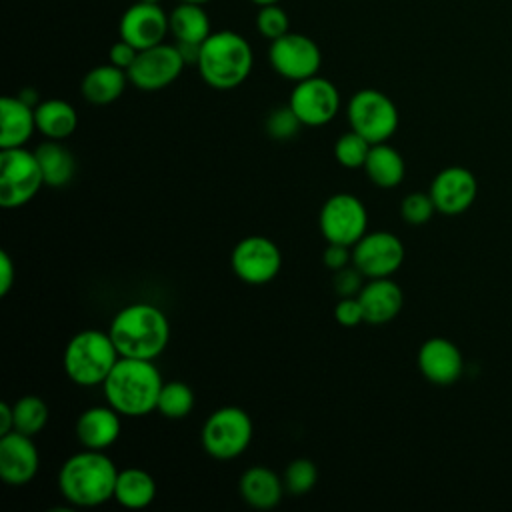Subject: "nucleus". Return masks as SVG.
Listing matches in <instances>:
<instances>
[{
    "label": "nucleus",
    "instance_id": "412c9836",
    "mask_svg": "<svg viewBox=\"0 0 512 512\" xmlns=\"http://www.w3.org/2000/svg\"><path fill=\"white\" fill-rule=\"evenodd\" d=\"M36 130L34 106L18 96H4L0 100V148L24 146Z\"/></svg>",
    "mask_w": 512,
    "mask_h": 512
},
{
    "label": "nucleus",
    "instance_id": "4468645a",
    "mask_svg": "<svg viewBox=\"0 0 512 512\" xmlns=\"http://www.w3.org/2000/svg\"><path fill=\"white\" fill-rule=\"evenodd\" d=\"M288 104L304 126H324L338 114L340 92L328 78L316 74L296 82Z\"/></svg>",
    "mask_w": 512,
    "mask_h": 512
},
{
    "label": "nucleus",
    "instance_id": "a211bd4d",
    "mask_svg": "<svg viewBox=\"0 0 512 512\" xmlns=\"http://www.w3.org/2000/svg\"><path fill=\"white\" fill-rule=\"evenodd\" d=\"M418 368L430 384L452 386L464 372V358L454 342L442 336H434L420 346Z\"/></svg>",
    "mask_w": 512,
    "mask_h": 512
},
{
    "label": "nucleus",
    "instance_id": "f8f14e48",
    "mask_svg": "<svg viewBox=\"0 0 512 512\" xmlns=\"http://www.w3.org/2000/svg\"><path fill=\"white\" fill-rule=\"evenodd\" d=\"M406 256L402 240L392 232H366L352 246V264L370 278H390Z\"/></svg>",
    "mask_w": 512,
    "mask_h": 512
},
{
    "label": "nucleus",
    "instance_id": "ea45409f",
    "mask_svg": "<svg viewBox=\"0 0 512 512\" xmlns=\"http://www.w3.org/2000/svg\"><path fill=\"white\" fill-rule=\"evenodd\" d=\"M16 280V268L8 252H0V296H6Z\"/></svg>",
    "mask_w": 512,
    "mask_h": 512
},
{
    "label": "nucleus",
    "instance_id": "4be33fe9",
    "mask_svg": "<svg viewBox=\"0 0 512 512\" xmlns=\"http://www.w3.org/2000/svg\"><path fill=\"white\" fill-rule=\"evenodd\" d=\"M242 500L256 510H272L280 504L284 494L282 478L266 466L248 468L238 482Z\"/></svg>",
    "mask_w": 512,
    "mask_h": 512
},
{
    "label": "nucleus",
    "instance_id": "39448f33",
    "mask_svg": "<svg viewBox=\"0 0 512 512\" xmlns=\"http://www.w3.org/2000/svg\"><path fill=\"white\" fill-rule=\"evenodd\" d=\"M120 354L108 332L82 330L70 338L64 348V372L66 376L84 388L104 384Z\"/></svg>",
    "mask_w": 512,
    "mask_h": 512
},
{
    "label": "nucleus",
    "instance_id": "cd10ccee",
    "mask_svg": "<svg viewBox=\"0 0 512 512\" xmlns=\"http://www.w3.org/2000/svg\"><path fill=\"white\" fill-rule=\"evenodd\" d=\"M156 498L154 478L140 468H126L118 472L114 500L128 510L148 508Z\"/></svg>",
    "mask_w": 512,
    "mask_h": 512
},
{
    "label": "nucleus",
    "instance_id": "20e7f679",
    "mask_svg": "<svg viewBox=\"0 0 512 512\" xmlns=\"http://www.w3.org/2000/svg\"><path fill=\"white\" fill-rule=\"evenodd\" d=\"M252 62V48L242 34L234 30H218L202 42L196 68L208 86L216 90H232L248 78Z\"/></svg>",
    "mask_w": 512,
    "mask_h": 512
},
{
    "label": "nucleus",
    "instance_id": "473e14b6",
    "mask_svg": "<svg viewBox=\"0 0 512 512\" xmlns=\"http://www.w3.org/2000/svg\"><path fill=\"white\" fill-rule=\"evenodd\" d=\"M302 126L304 124L300 122L296 112L290 108V104H284V106H278V108L270 110V114L264 120L266 134L274 140H290L292 136L298 134V130Z\"/></svg>",
    "mask_w": 512,
    "mask_h": 512
},
{
    "label": "nucleus",
    "instance_id": "72a5a7b5",
    "mask_svg": "<svg viewBox=\"0 0 512 512\" xmlns=\"http://www.w3.org/2000/svg\"><path fill=\"white\" fill-rule=\"evenodd\" d=\"M256 28L264 38L272 42L284 36L286 32H290V18L286 10L280 8L278 4H266V6H260L256 14Z\"/></svg>",
    "mask_w": 512,
    "mask_h": 512
},
{
    "label": "nucleus",
    "instance_id": "58836bf2",
    "mask_svg": "<svg viewBox=\"0 0 512 512\" xmlns=\"http://www.w3.org/2000/svg\"><path fill=\"white\" fill-rule=\"evenodd\" d=\"M352 246H346V244H336V242H328L324 254H322V260H324V266L332 272L340 270V268H346L348 262L352 260V252H350Z\"/></svg>",
    "mask_w": 512,
    "mask_h": 512
},
{
    "label": "nucleus",
    "instance_id": "b1692460",
    "mask_svg": "<svg viewBox=\"0 0 512 512\" xmlns=\"http://www.w3.org/2000/svg\"><path fill=\"white\" fill-rule=\"evenodd\" d=\"M36 130L46 140H66L78 126V114L74 106L60 98H48L34 108Z\"/></svg>",
    "mask_w": 512,
    "mask_h": 512
},
{
    "label": "nucleus",
    "instance_id": "423d86ee",
    "mask_svg": "<svg viewBox=\"0 0 512 512\" xmlns=\"http://www.w3.org/2000/svg\"><path fill=\"white\" fill-rule=\"evenodd\" d=\"M252 440V420L238 406L218 408L202 426L200 442L208 456L216 460L238 458Z\"/></svg>",
    "mask_w": 512,
    "mask_h": 512
},
{
    "label": "nucleus",
    "instance_id": "c756f323",
    "mask_svg": "<svg viewBox=\"0 0 512 512\" xmlns=\"http://www.w3.org/2000/svg\"><path fill=\"white\" fill-rule=\"evenodd\" d=\"M12 408H14V430L26 436L34 438L48 424V406L40 396H34V394L22 396L12 404Z\"/></svg>",
    "mask_w": 512,
    "mask_h": 512
},
{
    "label": "nucleus",
    "instance_id": "ddd939ff",
    "mask_svg": "<svg viewBox=\"0 0 512 512\" xmlns=\"http://www.w3.org/2000/svg\"><path fill=\"white\" fill-rule=\"evenodd\" d=\"M232 272L246 284H266L274 280L282 266V256L278 246L266 236H246L242 238L230 256Z\"/></svg>",
    "mask_w": 512,
    "mask_h": 512
},
{
    "label": "nucleus",
    "instance_id": "49530a36",
    "mask_svg": "<svg viewBox=\"0 0 512 512\" xmlns=\"http://www.w3.org/2000/svg\"><path fill=\"white\" fill-rule=\"evenodd\" d=\"M140 2H152V4H160L162 0H140Z\"/></svg>",
    "mask_w": 512,
    "mask_h": 512
},
{
    "label": "nucleus",
    "instance_id": "e433bc0d",
    "mask_svg": "<svg viewBox=\"0 0 512 512\" xmlns=\"http://www.w3.org/2000/svg\"><path fill=\"white\" fill-rule=\"evenodd\" d=\"M334 318L340 326H346V328H354L360 322H364V310L358 296L340 298V302L334 308Z\"/></svg>",
    "mask_w": 512,
    "mask_h": 512
},
{
    "label": "nucleus",
    "instance_id": "aec40b11",
    "mask_svg": "<svg viewBox=\"0 0 512 512\" xmlns=\"http://www.w3.org/2000/svg\"><path fill=\"white\" fill-rule=\"evenodd\" d=\"M120 412L108 406H94L84 410L76 420V438L88 450H106L110 448L122 430Z\"/></svg>",
    "mask_w": 512,
    "mask_h": 512
},
{
    "label": "nucleus",
    "instance_id": "4c0bfd02",
    "mask_svg": "<svg viewBox=\"0 0 512 512\" xmlns=\"http://www.w3.org/2000/svg\"><path fill=\"white\" fill-rule=\"evenodd\" d=\"M138 52H140L138 48H134L132 44H128L126 40L120 38L118 42H114V44L110 46V50H108V60H110V64H114V66H118V68H122V70L128 72V68L134 64Z\"/></svg>",
    "mask_w": 512,
    "mask_h": 512
},
{
    "label": "nucleus",
    "instance_id": "a18cd8bd",
    "mask_svg": "<svg viewBox=\"0 0 512 512\" xmlns=\"http://www.w3.org/2000/svg\"><path fill=\"white\" fill-rule=\"evenodd\" d=\"M178 2H192V4H206V2H212V0H178Z\"/></svg>",
    "mask_w": 512,
    "mask_h": 512
},
{
    "label": "nucleus",
    "instance_id": "1a4fd4ad",
    "mask_svg": "<svg viewBox=\"0 0 512 512\" xmlns=\"http://www.w3.org/2000/svg\"><path fill=\"white\" fill-rule=\"evenodd\" d=\"M318 226L326 242L354 246L368 228L366 206L354 194H332L320 208Z\"/></svg>",
    "mask_w": 512,
    "mask_h": 512
},
{
    "label": "nucleus",
    "instance_id": "a19ab883",
    "mask_svg": "<svg viewBox=\"0 0 512 512\" xmlns=\"http://www.w3.org/2000/svg\"><path fill=\"white\" fill-rule=\"evenodd\" d=\"M14 430V408L8 402L0 404V436Z\"/></svg>",
    "mask_w": 512,
    "mask_h": 512
},
{
    "label": "nucleus",
    "instance_id": "dca6fc26",
    "mask_svg": "<svg viewBox=\"0 0 512 512\" xmlns=\"http://www.w3.org/2000/svg\"><path fill=\"white\" fill-rule=\"evenodd\" d=\"M118 32L122 40L138 50L156 46L164 42L166 34H170L168 14L160 8V4L136 0L124 10Z\"/></svg>",
    "mask_w": 512,
    "mask_h": 512
},
{
    "label": "nucleus",
    "instance_id": "f257e3e1",
    "mask_svg": "<svg viewBox=\"0 0 512 512\" xmlns=\"http://www.w3.org/2000/svg\"><path fill=\"white\" fill-rule=\"evenodd\" d=\"M108 334L120 356L156 360L168 346L170 324L158 306L134 302L116 312Z\"/></svg>",
    "mask_w": 512,
    "mask_h": 512
},
{
    "label": "nucleus",
    "instance_id": "c03bdc74",
    "mask_svg": "<svg viewBox=\"0 0 512 512\" xmlns=\"http://www.w3.org/2000/svg\"><path fill=\"white\" fill-rule=\"evenodd\" d=\"M250 2H254L258 6H266V4H278L280 0H250Z\"/></svg>",
    "mask_w": 512,
    "mask_h": 512
},
{
    "label": "nucleus",
    "instance_id": "6ab92c4d",
    "mask_svg": "<svg viewBox=\"0 0 512 512\" xmlns=\"http://www.w3.org/2000/svg\"><path fill=\"white\" fill-rule=\"evenodd\" d=\"M358 300L364 310V322L380 326L392 322L402 306V288L392 278H370L358 292Z\"/></svg>",
    "mask_w": 512,
    "mask_h": 512
},
{
    "label": "nucleus",
    "instance_id": "0eeeda50",
    "mask_svg": "<svg viewBox=\"0 0 512 512\" xmlns=\"http://www.w3.org/2000/svg\"><path fill=\"white\" fill-rule=\"evenodd\" d=\"M348 124L370 144L386 142L398 128L400 116L396 104L380 90L362 88L346 106Z\"/></svg>",
    "mask_w": 512,
    "mask_h": 512
},
{
    "label": "nucleus",
    "instance_id": "c85d7f7f",
    "mask_svg": "<svg viewBox=\"0 0 512 512\" xmlns=\"http://www.w3.org/2000/svg\"><path fill=\"white\" fill-rule=\"evenodd\" d=\"M192 408H194V392L186 382L172 380L162 384L156 410L164 418L182 420L192 412Z\"/></svg>",
    "mask_w": 512,
    "mask_h": 512
},
{
    "label": "nucleus",
    "instance_id": "7ed1b4c3",
    "mask_svg": "<svg viewBox=\"0 0 512 512\" xmlns=\"http://www.w3.org/2000/svg\"><path fill=\"white\" fill-rule=\"evenodd\" d=\"M162 376L154 360L124 358L116 362L102 384L106 402L122 416H146L156 410Z\"/></svg>",
    "mask_w": 512,
    "mask_h": 512
},
{
    "label": "nucleus",
    "instance_id": "c9c22d12",
    "mask_svg": "<svg viewBox=\"0 0 512 512\" xmlns=\"http://www.w3.org/2000/svg\"><path fill=\"white\" fill-rule=\"evenodd\" d=\"M364 274L352 264V266H346V268H340L334 272L332 276V286H334V292L340 296V298H348V296H358V292L362 290V286L366 284L364 282Z\"/></svg>",
    "mask_w": 512,
    "mask_h": 512
},
{
    "label": "nucleus",
    "instance_id": "f03ea898",
    "mask_svg": "<svg viewBox=\"0 0 512 512\" xmlns=\"http://www.w3.org/2000/svg\"><path fill=\"white\" fill-rule=\"evenodd\" d=\"M118 472L102 450L84 448L60 466L58 490L72 506L94 508L114 498Z\"/></svg>",
    "mask_w": 512,
    "mask_h": 512
},
{
    "label": "nucleus",
    "instance_id": "7c9ffc66",
    "mask_svg": "<svg viewBox=\"0 0 512 512\" xmlns=\"http://www.w3.org/2000/svg\"><path fill=\"white\" fill-rule=\"evenodd\" d=\"M370 142L350 128V132L342 134L334 144V156L338 164L344 168H364V162L370 152Z\"/></svg>",
    "mask_w": 512,
    "mask_h": 512
},
{
    "label": "nucleus",
    "instance_id": "2eb2a0df",
    "mask_svg": "<svg viewBox=\"0 0 512 512\" xmlns=\"http://www.w3.org/2000/svg\"><path fill=\"white\" fill-rule=\"evenodd\" d=\"M428 192L434 200L436 212L444 216H458L474 204L478 196V180L464 166H448L434 176Z\"/></svg>",
    "mask_w": 512,
    "mask_h": 512
},
{
    "label": "nucleus",
    "instance_id": "a878e982",
    "mask_svg": "<svg viewBox=\"0 0 512 512\" xmlns=\"http://www.w3.org/2000/svg\"><path fill=\"white\" fill-rule=\"evenodd\" d=\"M364 172L378 188H394L404 180L406 164L402 154L386 142L372 144L364 162Z\"/></svg>",
    "mask_w": 512,
    "mask_h": 512
},
{
    "label": "nucleus",
    "instance_id": "f3484780",
    "mask_svg": "<svg viewBox=\"0 0 512 512\" xmlns=\"http://www.w3.org/2000/svg\"><path fill=\"white\" fill-rule=\"evenodd\" d=\"M40 468V454L32 440L18 430L0 436V476L8 486L30 484Z\"/></svg>",
    "mask_w": 512,
    "mask_h": 512
},
{
    "label": "nucleus",
    "instance_id": "9b49d317",
    "mask_svg": "<svg viewBox=\"0 0 512 512\" xmlns=\"http://www.w3.org/2000/svg\"><path fill=\"white\" fill-rule=\"evenodd\" d=\"M186 62L176 44L160 42L138 52L134 64L128 68V80L138 90L154 92L170 86L184 70Z\"/></svg>",
    "mask_w": 512,
    "mask_h": 512
},
{
    "label": "nucleus",
    "instance_id": "5701e85b",
    "mask_svg": "<svg viewBox=\"0 0 512 512\" xmlns=\"http://www.w3.org/2000/svg\"><path fill=\"white\" fill-rule=\"evenodd\" d=\"M128 80V72L114 66V64H100L92 70L86 72V76L82 78L80 90L84 100H88L90 104H110L114 100H118L126 88Z\"/></svg>",
    "mask_w": 512,
    "mask_h": 512
},
{
    "label": "nucleus",
    "instance_id": "9d476101",
    "mask_svg": "<svg viewBox=\"0 0 512 512\" xmlns=\"http://www.w3.org/2000/svg\"><path fill=\"white\" fill-rule=\"evenodd\" d=\"M268 60L276 74L286 80L300 82L318 74L322 52L312 38L298 32H286L270 42Z\"/></svg>",
    "mask_w": 512,
    "mask_h": 512
},
{
    "label": "nucleus",
    "instance_id": "2f4dec72",
    "mask_svg": "<svg viewBox=\"0 0 512 512\" xmlns=\"http://www.w3.org/2000/svg\"><path fill=\"white\" fill-rule=\"evenodd\" d=\"M318 480V468L312 460L308 458H296L292 460L282 476L284 488L286 492H290L292 496H304L308 494Z\"/></svg>",
    "mask_w": 512,
    "mask_h": 512
},
{
    "label": "nucleus",
    "instance_id": "37998d69",
    "mask_svg": "<svg viewBox=\"0 0 512 512\" xmlns=\"http://www.w3.org/2000/svg\"><path fill=\"white\" fill-rule=\"evenodd\" d=\"M18 98H22L26 104H30V106H38V94H36V90H32V88H26V90H22L20 94H18Z\"/></svg>",
    "mask_w": 512,
    "mask_h": 512
},
{
    "label": "nucleus",
    "instance_id": "bb28decb",
    "mask_svg": "<svg viewBox=\"0 0 512 512\" xmlns=\"http://www.w3.org/2000/svg\"><path fill=\"white\" fill-rule=\"evenodd\" d=\"M168 28L176 42L202 44L212 34L208 12L202 8V4L192 2H180L168 14Z\"/></svg>",
    "mask_w": 512,
    "mask_h": 512
},
{
    "label": "nucleus",
    "instance_id": "79ce46f5",
    "mask_svg": "<svg viewBox=\"0 0 512 512\" xmlns=\"http://www.w3.org/2000/svg\"><path fill=\"white\" fill-rule=\"evenodd\" d=\"M182 58L186 64H198L200 58V46L202 44H192V42H176Z\"/></svg>",
    "mask_w": 512,
    "mask_h": 512
},
{
    "label": "nucleus",
    "instance_id": "6e6552de",
    "mask_svg": "<svg viewBox=\"0 0 512 512\" xmlns=\"http://www.w3.org/2000/svg\"><path fill=\"white\" fill-rule=\"evenodd\" d=\"M44 186L36 154L20 148L0 152V206L20 208L28 204Z\"/></svg>",
    "mask_w": 512,
    "mask_h": 512
},
{
    "label": "nucleus",
    "instance_id": "393cba45",
    "mask_svg": "<svg viewBox=\"0 0 512 512\" xmlns=\"http://www.w3.org/2000/svg\"><path fill=\"white\" fill-rule=\"evenodd\" d=\"M34 154L42 170L44 186L60 188L72 180L76 172V160L74 154L62 144V140H46L34 150Z\"/></svg>",
    "mask_w": 512,
    "mask_h": 512
},
{
    "label": "nucleus",
    "instance_id": "f704fd0d",
    "mask_svg": "<svg viewBox=\"0 0 512 512\" xmlns=\"http://www.w3.org/2000/svg\"><path fill=\"white\" fill-rule=\"evenodd\" d=\"M434 212H436V206L430 192H412L404 196L400 204V216L410 226L426 224L434 216Z\"/></svg>",
    "mask_w": 512,
    "mask_h": 512
}]
</instances>
